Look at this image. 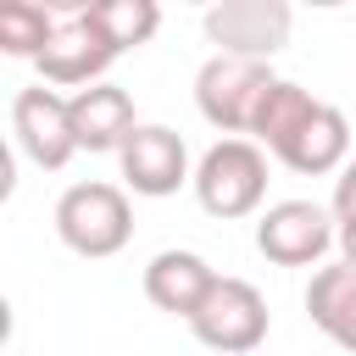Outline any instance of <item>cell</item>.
I'll return each mask as SVG.
<instances>
[{
  "label": "cell",
  "mask_w": 356,
  "mask_h": 356,
  "mask_svg": "<svg viewBox=\"0 0 356 356\" xmlns=\"http://www.w3.org/2000/svg\"><path fill=\"white\" fill-rule=\"evenodd\" d=\"M56 234L83 261L117 256L134 239V200H128V189L122 184H106V178H89V184L61 189V200H56Z\"/></svg>",
  "instance_id": "1"
},
{
  "label": "cell",
  "mask_w": 356,
  "mask_h": 356,
  "mask_svg": "<svg viewBox=\"0 0 356 356\" xmlns=\"http://www.w3.org/2000/svg\"><path fill=\"white\" fill-rule=\"evenodd\" d=\"M189 184H195L200 211H211L222 222H239V217L261 211V200H267V156L250 139H217L195 161Z\"/></svg>",
  "instance_id": "2"
},
{
  "label": "cell",
  "mask_w": 356,
  "mask_h": 356,
  "mask_svg": "<svg viewBox=\"0 0 356 356\" xmlns=\"http://www.w3.org/2000/svg\"><path fill=\"white\" fill-rule=\"evenodd\" d=\"M273 328V312H267V295L250 284V278H234V273H217V284L206 289V300L195 306L189 317V334L217 350V356H245L267 339Z\"/></svg>",
  "instance_id": "3"
},
{
  "label": "cell",
  "mask_w": 356,
  "mask_h": 356,
  "mask_svg": "<svg viewBox=\"0 0 356 356\" xmlns=\"http://www.w3.org/2000/svg\"><path fill=\"white\" fill-rule=\"evenodd\" d=\"M273 78L278 72L267 61H245V56H217L211 50L200 61V72H195V106L222 139H245L250 111H256V100H261V89Z\"/></svg>",
  "instance_id": "4"
},
{
  "label": "cell",
  "mask_w": 356,
  "mask_h": 356,
  "mask_svg": "<svg viewBox=\"0 0 356 356\" xmlns=\"http://www.w3.org/2000/svg\"><path fill=\"white\" fill-rule=\"evenodd\" d=\"M50 11H56V28H50L39 61H33L39 78H44L50 89H89V83H100L106 67L117 61V50H111L106 33L83 17V0H72V6H50Z\"/></svg>",
  "instance_id": "5"
},
{
  "label": "cell",
  "mask_w": 356,
  "mask_h": 356,
  "mask_svg": "<svg viewBox=\"0 0 356 356\" xmlns=\"http://www.w3.org/2000/svg\"><path fill=\"white\" fill-rule=\"evenodd\" d=\"M206 39L217 44V56H245V61H273L289 44L295 11L289 0H217L206 6Z\"/></svg>",
  "instance_id": "6"
},
{
  "label": "cell",
  "mask_w": 356,
  "mask_h": 356,
  "mask_svg": "<svg viewBox=\"0 0 356 356\" xmlns=\"http://www.w3.org/2000/svg\"><path fill=\"white\" fill-rule=\"evenodd\" d=\"M256 250L273 267H317L334 250V217L317 200H278L256 217Z\"/></svg>",
  "instance_id": "7"
},
{
  "label": "cell",
  "mask_w": 356,
  "mask_h": 356,
  "mask_svg": "<svg viewBox=\"0 0 356 356\" xmlns=\"http://www.w3.org/2000/svg\"><path fill=\"white\" fill-rule=\"evenodd\" d=\"M117 167H122V189H134L145 200H161V195H178L189 184V145L167 122H139L122 139Z\"/></svg>",
  "instance_id": "8"
},
{
  "label": "cell",
  "mask_w": 356,
  "mask_h": 356,
  "mask_svg": "<svg viewBox=\"0 0 356 356\" xmlns=\"http://www.w3.org/2000/svg\"><path fill=\"white\" fill-rule=\"evenodd\" d=\"M11 134L22 145V156L44 172H61L78 145H72V122H67V95H56L50 83H33L11 100Z\"/></svg>",
  "instance_id": "9"
},
{
  "label": "cell",
  "mask_w": 356,
  "mask_h": 356,
  "mask_svg": "<svg viewBox=\"0 0 356 356\" xmlns=\"http://www.w3.org/2000/svg\"><path fill=\"white\" fill-rule=\"evenodd\" d=\"M67 122H72V145L89 150V156H106V150H122V139L139 128L134 117V95L117 89V83H89V89H72L67 95Z\"/></svg>",
  "instance_id": "10"
},
{
  "label": "cell",
  "mask_w": 356,
  "mask_h": 356,
  "mask_svg": "<svg viewBox=\"0 0 356 356\" xmlns=\"http://www.w3.org/2000/svg\"><path fill=\"white\" fill-rule=\"evenodd\" d=\"M217 284V267L200 250H156L145 261V300L167 317H195V306L206 300V289Z\"/></svg>",
  "instance_id": "11"
},
{
  "label": "cell",
  "mask_w": 356,
  "mask_h": 356,
  "mask_svg": "<svg viewBox=\"0 0 356 356\" xmlns=\"http://www.w3.org/2000/svg\"><path fill=\"white\" fill-rule=\"evenodd\" d=\"M345 156H350V122H345V111H339V106H328V100H317V106H312V117L300 122V134L278 150V161H284L289 172H300V178L339 172V167H345Z\"/></svg>",
  "instance_id": "12"
},
{
  "label": "cell",
  "mask_w": 356,
  "mask_h": 356,
  "mask_svg": "<svg viewBox=\"0 0 356 356\" xmlns=\"http://www.w3.org/2000/svg\"><path fill=\"white\" fill-rule=\"evenodd\" d=\"M306 317L323 339H334L339 350L356 356V267L350 261H328L312 273L306 284Z\"/></svg>",
  "instance_id": "13"
},
{
  "label": "cell",
  "mask_w": 356,
  "mask_h": 356,
  "mask_svg": "<svg viewBox=\"0 0 356 356\" xmlns=\"http://www.w3.org/2000/svg\"><path fill=\"white\" fill-rule=\"evenodd\" d=\"M312 106H317V95H312V89H300V83H289V78H273V83L261 89L256 111H250L245 139H250L261 156H278V150L300 134V122L312 117Z\"/></svg>",
  "instance_id": "14"
},
{
  "label": "cell",
  "mask_w": 356,
  "mask_h": 356,
  "mask_svg": "<svg viewBox=\"0 0 356 356\" xmlns=\"http://www.w3.org/2000/svg\"><path fill=\"white\" fill-rule=\"evenodd\" d=\"M83 17L106 33V44H111L117 56L150 44L156 28H161V6H156V0H83Z\"/></svg>",
  "instance_id": "15"
},
{
  "label": "cell",
  "mask_w": 356,
  "mask_h": 356,
  "mask_svg": "<svg viewBox=\"0 0 356 356\" xmlns=\"http://www.w3.org/2000/svg\"><path fill=\"white\" fill-rule=\"evenodd\" d=\"M50 28H56V11L50 6H39V0H0V56L39 61Z\"/></svg>",
  "instance_id": "16"
},
{
  "label": "cell",
  "mask_w": 356,
  "mask_h": 356,
  "mask_svg": "<svg viewBox=\"0 0 356 356\" xmlns=\"http://www.w3.org/2000/svg\"><path fill=\"white\" fill-rule=\"evenodd\" d=\"M356 211V156H345V167H339V178H334V206H328V217H350Z\"/></svg>",
  "instance_id": "17"
},
{
  "label": "cell",
  "mask_w": 356,
  "mask_h": 356,
  "mask_svg": "<svg viewBox=\"0 0 356 356\" xmlns=\"http://www.w3.org/2000/svg\"><path fill=\"white\" fill-rule=\"evenodd\" d=\"M334 245H339V261L356 267V211L350 217H334Z\"/></svg>",
  "instance_id": "18"
},
{
  "label": "cell",
  "mask_w": 356,
  "mask_h": 356,
  "mask_svg": "<svg viewBox=\"0 0 356 356\" xmlns=\"http://www.w3.org/2000/svg\"><path fill=\"white\" fill-rule=\"evenodd\" d=\"M11 195H17V150L0 139V206H6Z\"/></svg>",
  "instance_id": "19"
},
{
  "label": "cell",
  "mask_w": 356,
  "mask_h": 356,
  "mask_svg": "<svg viewBox=\"0 0 356 356\" xmlns=\"http://www.w3.org/2000/svg\"><path fill=\"white\" fill-rule=\"evenodd\" d=\"M11 328H17V312H11V300H6V295H0V345H6V339H11Z\"/></svg>",
  "instance_id": "20"
}]
</instances>
